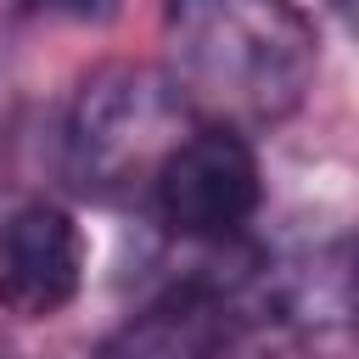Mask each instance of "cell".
Listing matches in <instances>:
<instances>
[{
  "mask_svg": "<svg viewBox=\"0 0 359 359\" xmlns=\"http://www.w3.org/2000/svg\"><path fill=\"white\" fill-rule=\"evenodd\" d=\"M196 129L163 67L112 62L90 73L62 123V168L84 196L146 202L163 157Z\"/></svg>",
  "mask_w": 359,
  "mask_h": 359,
  "instance_id": "2",
  "label": "cell"
},
{
  "mask_svg": "<svg viewBox=\"0 0 359 359\" xmlns=\"http://www.w3.org/2000/svg\"><path fill=\"white\" fill-rule=\"evenodd\" d=\"M157 219L180 236V241H202V247H230L258 202H264V168L247 135L196 123L157 168L151 196Z\"/></svg>",
  "mask_w": 359,
  "mask_h": 359,
  "instance_id": "4",
  "label": "cell"
},
{
  "mask_svg": "<svg viewBox=\"0 0 359 359\" xmlns=\"http://www.w3.org/2000/svg\"><path fill=\"white\" fill-rule=\"evenodd\" d=\"M168 84L196 123L252 135L303 107L320 73L314 22L292 0H168Z\"/></svg>",
  "mask_w": 359,
  "mask_h": 359,
  "instance_id": "1",
  "label": "cell"
},
{
  "mask_svg": "<svg viewBox=\"0 0 359 359\" xmlns=\"http://www.w3.org/2000/svg\"><path fill=\"white\" fill-rule=\"evenodd\" d=\"M264 331H286V325L269 314L258 258L247 247L230 264L163 286L140 314H129L95 348V359H241Z\"/></svg>",
  "mask_w": 359,
  "mask_h": 359,
  "instance_id": "3",
  "label": "cell"
},
{
  "mask_svg": "<svg viewBox=\"0 0 359 359\" xmlns=\"http://www.w3.org/2000/svg\"><path fill=\"white\" fill-rule=\"evenodd\" d=\"M331 11H337V17H348V11H353V0H331Z\"/></svg>",
  "mask_w": 359,
  "mask_h": 359,
  "instance_id": "7",
  "label": "cell"
},
{
  "mask_svg": "<svg viewBox=\"0 0 359 359\" xmlns=\"http://www.w3.org/2000/svg\"><path fill=\"white\" fill-rule=\"evenodd\" d=\"M84 230L56 202H22L0 219V309L17 320L62 314L84 286Z\"/></svg>",
  "mask_w": 359,
  "mask_h": 359,
  "instance_id": "5",
  "label": "cell"
},
{
  "mask_svg": "<svg viewBox=\"0 0 359 359\" xmlns=\"http://www.w3.org/2000/svg\"><path fill=\"white\" fill-rule=\"evenodd\" d=\"M118 0H0V17H50V22H107Z\"/></svg>",
  "mask_w": 359,
  "mask_h": 359,
  "instance_id": "6",
  "label": "cell"
}]
</instances>
